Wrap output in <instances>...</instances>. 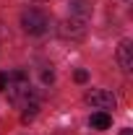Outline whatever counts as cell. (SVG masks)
I'll return each mask as SVG.
<instances>
[{
    "mask_svg": "<svg viewBox=\"0 0 133 135\" xmlns=\"http://www.w3.org/2000/svg\"><path fill=\"white\" fill-rule=\"evenodd\" d=\"M117 62H120V68L125 73L133 70V44H131V39H123L117 44Z\"/></svg>",
    "mask_w": 133,
    "mask_h": 135,
    "instance_id": "277c9868",
    "label": "cell"
},
{
    "mask_svg": "<svg viewBox=\"0 0 133 135\" xmlns=\"http://www.w3.org/2000/svg\"><path fill=\"white\" fill-rule=\"evenodd\" d=\"M32 3H45V0H32Z\"/></svg>",
    "mask_w": 133,
    "mask_h": 135,
    "instance_id": "7c38bea8",
    "label": "cell"
},
{
    "mask_svg": "<svg viewBox=\"0 0 133 135\" xmlns=\"http://www.w3.org/2000/svg\"><path fill=\"white\" fill-rule=\"evenodd\" d=\"M89 21L81 16H70L65 18L63 23H60V36H65V39H83L86 31H89V26H86Z\"/></svg>",
    "mask_w": 133,
    "mask_h": 135,
    "instance_id": "3957f363",
    "label": "cell"
},
{
    "mask_svg": "<svg viewBox=\"0 0 133 135\" xmlns=\"http://www.w3.org/2000/svg\"><path fill=\"white\" fill-rule=\"evenodd\" d=\"M21 29L26 34H45L50 29V16L42 11V8H26L21 13Z\"/></svg>",
    "mask_w": 133,
    "mask_h": 135,
    "instance_id": "6da1fadb",
    "label": "cell"
},
{
    "mask_svg": "<svg viewBox=\"0 0 133 135\" xmlns=\"http://www.w3.org/2000/svg\"><path fill=\"white\" fill-rule=\"evenodd\" d=\"M42 81H45V83H52V81H55V75H52V73H42Z\"/></svg>",
    "mask_w": 133,
    "mask_h": 135,
    "instance_id": "30bf717a",
    "label": "cell"
},
{
    "mask_svg": "<svg viewBox=\"0 0 133 135\" xmlns=\"http://www.w3.org/2000/svg\"><path fill=\"white\" fill-rule=\"evenodd\" d=\"M86 104L89 107H94V109H99V112H107V109H115L117 99L112 96V91H104V88H91V91H86Z\"/></svg>",
    "mask_w": 133,
    "mask_h": 135,
    "instance_id": "7a4b0ae2",
    "label": "cell"
},
{
    "mask_svg": "<svg viewBox=\"0 0 133 135\" xmlns=\"http://www.w3.org/2000/svg\"><path fill=\"white\" fill-rule=\"evenodd\" d=\"M123 3H128V0H123Z\"/></svg>",
    "mask_w": 133,
    "mask_h": 135,
    "instance_id": "4fadbf2b",
    "label": "cell"
},
{
    "mask_svg": "<svg viewBox=\"0 0 133 135\" xmlns=\"http://www.w3.org/2000/svg\"><path fill=\"white\" fill-rule=\"evenodd\" d=\"M89 125H91L94 130H107V127L112 125V117H110L107 112H94V114L89 117Z\"/></svg>",
    "mask_w": 133,
    "mask_h": 135,
    "instance_id": "8992f818",
    "label": "cell"
},
{
    "mask_svg": "<svg viewBox=\"0 0 133 135\" xmlns=\"http://www.w3.org/2000/svg\"><path fill=\"white\" fill-rule=\"evenodd\" d=\"M37 109H39V104H37V101H29V104H24V114H21V119H24V122L34 119V117H37Z\"/></svg>",
    "mask_w": 133,
    "mask_h": 135,
    "instance_id": "52a82bcc",
    "label": "cell"
},
{
    "mask_svg": "<svg viewBox=\"0 0 133 135\" xmlns=\"http://www.w3.org/2000/svg\"><path fill=\"white\" fill-rule=\"evenodd\" d=\"M73 78H76V83H86V81H89V73H86V70H76Z\"/></svg>",
    "mask_w": 133,
    "mask_h": 135,
    "instance_id": "ba28073f",
    "label": "cell"
},
{
    "mask_svg": "<svg viewBox=\"0 0 133 135\" xmlns=\"http://www.w3.org/2000/svg\"><path fill=\"white\" fill-rule=\"evenodd\" d=\"M120 135H133V130H131V127H125V130H120Z\"/></svg>",
    "mask_w": 133,
    "mask_h": 135,
    "instance_id": "8fae6325",
    "label": "cell"
},
{
    "mask_svg": "<svg viewBox=\"0 0 133 135\" xmlns=\"http://www.w3.org/2000/svg\"><path fill=\"white\" fill-rule=\"evenodd\" d=\"M5 86H8V73H0V91H5Z\"/></svg>",
    "mask_w": 133,
    "mask_h": 135,
    "instance_id": "9c48e42d",
    "label": "cell"
},
{
    "mask_svg": "<svg viewBox=\"0 0 133 135\" xmlns=\"http://www.w3.org/2000/svg\"><path fill=\"white\" fill-rule=\"evenodd\" d=\"M70 16H81V18H89V13L94 11V0H70Z\"/></svg>",
    "mask_w": 133,
    "mask_h": 135,
    "instance_id": "5b68a950",
    "label": "cell"
}]
</instances>
